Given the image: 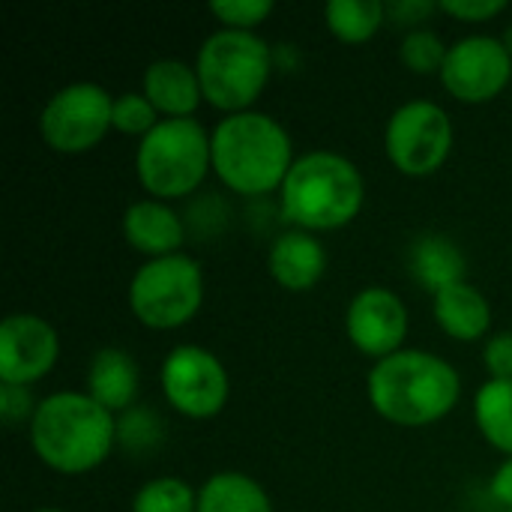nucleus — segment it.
I'll use <instances>...</instances> for the list:
<instances>
[{"instance_id": "nucleus-30", "label": "nucleus", "mask_w": 512, "mask_h": 512, "mask_svg": "<svg viewBox=\"0 0 512 512\" xmlns=\"http://www.w3.org/2000/svg\"><path fill=\"white\" fill-rule=\"evenodd\" d=\"M438 9V3H426V0H399L393 6H387V12H393L396 21H408V24H420L426 15H432Z\"/></svg>"}, {"instance_id": "nucleus-7", "label": "nucleus", "mask_w": 512, "mask_h": 512, "mask_svg": "<svg viewBox=\"0 0 512 512\" xmlns=\"http://www.w3.org/2000/svg\"><path fill=\"white\" fill-rule=\"evenodd\" d=\"M204 303V273L189 255H165L141 264L129 282V309L150 330L189 324Z\"/></svg>"}, {"instance_id": "nucleus-26", "label": "nucleus", "mask_w": 512, "mask_h": 512, "mask_svg": "<svg viewBox=\"0 0 512 512\" xmlns=\"http://www.w3.org/2000/svg\"><path fill=\"white\" fill-rule=\"evenodd\" d=\"M213 18H219L228 30H255L276 9L273 0H216L207 6Z\"/></svg>"}, {"instance_id": "nucleus-9", "label": "nucleus", "mask_w": 512, "mask_h": 512, "mask_svg": "<svg viewBox=\"0 0 512 512\" xmlns=\"http://www.w3.org/2000/svg\"><path fill=\"white\" fill-rule=\"evenodd\" d=\"M114 117V96L93 84L75 81L60 87L39 111V135L48 150L63 156H78L93 150L111 126Z\"/></svg>"}, {"instance_id": "nucleus-17", "label": "nucleus", "mask_w": 512, "mask_h": 512, "mask_svg": "<svg viewBox=\"0 0 512 512\" xmlns=\"http://www.w3.org/2000/svg\"><path fill=\"white\" fill-rule=\"evenodd\" d=\"M138 387H141V375L132 354L120 348H102L93 354L87 366V396L96 399L102 408H108L111 414L132 411L138 399Z\"/></svg>"}, {"instance_id": "nucleus-22", "label": "nucleus", "mask_w": 512, "mask_h": 512, "mask_svg": "<svg viewBox=\"0 0 512 512\" xmlns=\"http://www.w3.org/2000/svg\"><path fill=\"white\" fill-rule=\"evenodd\" d=\"M387 6L381 0H330L324 6L327 30L348 45L369 42L384 24Z\"/></svg>"}, {"instance_id": "nucleus-5", "label": "nucleus", "mask_w": 512, "mask_h": 512, "mask_svg": "<svg viewBox=\"0 0 512 512\" xmlns=\"http://www.w3.org/2000/svg\"><path fill=\"white\" fill-rule=\"evenodd\" d=\"M273 48L255 30H216L195 57L204 102L225 114L252 111L273 72Z\"/></svg>"}, {"instance_id": "nucleus-28", "label": "nucleus", "mask_w": 512, "mask_h": 512, "mask_svg": "<svg viewBox=\"0 0 512 512\" xmlns=\"http://www.w3.org/2000/svg\"><path fill=\"white\" fill-rule=\"evenodd\" d=\"M483 363L495 381H512V330H501L486 342Z\"/></svg>"}, {"instance_id": "nucleus-10", "label": "nucleus", "mask_w": 512, "mask_h": 512, "mask_svg": "<svg viewBox=\"0 0 512 512\" xmlns=\"http://www.w3.org/2000/svg\"><path fill=\"white\" fill-rule=\"evenodd\" d=\"M165 402L189 420H210L222 414L231 381L222 360L201 345H177L165 354L159 369Z\"/></svg>"}, {"instance_id": "nucleus-2", "label": "nucleus", "mask_w": 512, "mask_h": 512, "mask_svg": "<svg viewBox=\"0 0 512 512\" xmlns=\"http://www.w3.org/2000/svg\"><path fill=\"white\" fill-rule=\"evenodd\" d=\"M117 444V417L87 393L60 390L45 396L30 420L36 459L66 477L99 468Z\"/></svg>"}, {"instance_id": "nucleus-4", "label": "nucleus", "mask_w": 512, "mask_h": 512, "mask_svg": "<svg viewBox=\"0 0 512 512\" xmlns=\"http://www.w3.org/2000/svg\"><path fill=\"white\" fill-rule=\"evenodd\" d=\"M366 201V180L360 168L333 150H312L294 159L279 204L291 225L300 231H336L351 225Z\"/></svg>"}, {"instance_id": "nucleus-11", "label": "nucleus", "mask_w": 512, "mask_h": 512, "mask_svg": "<svg viewBox=\"0 0 512 512\" xmlns=\"http://www.w3.org/2000/svg\"><path fill=\"white\" fill-rule=\"evenodd\" d=\"M438 78L444 90L465 105L492 102L512 84L510 48L498 36H465L450 45Z\"/></svg>"}, {"instance_id": "nucleus-29", "label": "nucleus", "mask_w": 512, "mask_h": 512, "mask_svg": "<svg viewBox=\"0 0 512 512\" xmlns=\"http://www.w3.org/2000/svg\"><path fill=\"white\" fill-rule=\"evenodd\" d=\"M39 402L30 399L27 387H9V384H0V414L6 423H18V420H33V411H36Z\"/></svg>"}, {"instance_id": "nucleus-1", "label": "nucleus", "mask_w": 512, "mask_h": 512, "mask_svg": "<svg viewBox=\"0 0 512 512\" xmlns=\"http://www.w3.org/2000/svg\"><path fill=\"white\" fill-rule=\"evenodd\" d=\"M366 393L378 417L393 426L420 429L444 420L456 408L462 378L444 357L420 348H402L372 366Z\"/></svg>"}, {"instance_id": "nucleus-33", "label": "nucleus", "mask_w": 512, "mask_h": 512, "mask_svg": "<svg viewBox=\"0 0 512 512\" xmlns=\"http://www.w3.org/2000/svg\"><path fill=\"white\" fill-rule=\"evenodd\" d=\"M36 512H63V510H57V507H42V510H36Z\"/></svg>"}, {"instance_id": "nucleus-15", "label": "nucleus", "mask_w": 512, "mask_h": 512, "mask_svg": "<svg viewBox=\"0 0 512 512\" xmlns=\"http://www.w3.org/2000/svg\"><path fill=\"white\" fill-rule=\"evenodd\" d=\"M141 93L150 99V105L159 111L162 120H183L192 117L198 111V105L204 102L201 93V81L195 66L177 60V57H162L153 60L144 69L141 78Z\"/></svg>"}, {"instance_id": "nucleus-27", "label": "nucleus", "mask_w": 512, "mask_h": 512, "mask_svg": "<svg viewBox=\"0 0 512 512\" xmlns=\"http://www.w3.org/2000/svg\"><path fill=\"white\" fill-rule=\"evenodd\" d=\"M438 9L456 21L483 24V21H492L495 15H501L507 9V3L504 0H441Z\"/></svg>"}, {"instance_id": "nucleus-24", "label": "nucleus", "mask_w": 512, "mask_h": 512, "mask_svg": "<svg viewBox=\"0 0 512 512\" xmlns=\"http://www.w3.org/2000/svg\"><path fill=\"white\" fill-rule=\"evenodd\" d=\"M447 51H450V45H444V39L435 30L414 27L399 45V60L414 75H432V72L441 75Z\"/></svg>"}, {"instance_id": "nucleus-14", "label": "nucleus", "mask_w": 512, "mask_h": 512, "mask_svg": "<svg viewBox=\"0 0 512 512\" xmlns=\"http://www.w3.org/2000/svg\"><path fill=\"white\" fill-rule=\"evenodd\" d=\"M267 270L273 282L291 294L312 291L327 270V249L309 231H285L273 240L267 252Z\"/></svg>"}, {"instance_id": "nucleus-6", "label": "nucleus", "mask_w": 512, "mask_h": 512, "mask_svg": "<svg viewBox=\"0 0 512 512\" xmlns=\"http://www.w3.org/2000/svg\"><path fill=\"white\" fill-rule=\"evenodd\" d=\"M207 171H213L210 135L192 120H159L153 132L138 141L135 177L156 201H174L195 192Z\"/></svg>"}, {"instance_id": "nucleus-3", "label": "nucleus", "mask_w": 512, "mask_h": 512, "mask_svg": "<svg viewBox=\"0 0 512 512\" xmlns=\"http://www.w3.org/2000/svg\"><path fill=\"white\" fill-rule=\"evenodd\" d=\"M210 153L216 177L246 198L279 192L294 165L288 129L264 111L225 114L210 132Z\"/></svg>"}, {"instance_id": "nucleus-13", "label": "nucleus", "mask_w": 512, "mask_h": 512, "mask_svg": "<svg viewBox=\"0 0 512 512\" xmlns=\"http://www.w3.org/2000/svg\"><path fill=\"white\" fill-rule=\"evenodd\" d=\"M408 306L402 297L390 288L369 285L348 303L345 312V333L348 342L375 360H384L396 351H402V342L408 336Z\"/></svg>"}, {"instance_id": "nucleus-8", "label": "nucleus", "mask_w": 512, "mask_h": 512, "mask_svg": "<svg viewBox=\"0 0 512 512\" xmlns=\"http://www.w3.org/2000/svg\"><path fill=\"white\" fill-rule=\"evenodd\" d=\"M453 120L432 99L399 105L384 126V153L405 177H429L450 159Z\"/></svg>"}, {"instance_id": "nucleus-31", "label": "nucleus", "mask_w": 512, "mask_h": 512, "mask_svg": "<svg viewBox=\"0 0 512 512\" xmlns=\"http://www.w3.org/2000/svg\"><path fill=\"white\" fill-rule=\"evenodd\" d=\"M489 492L498 504H504V510H512V459H504L498 465V471L492 474Z\"/></svg>"}, {"instance_id": "nucleus-20", "label": "nucleus", "mask_w": 512, "mask_h": 512, "mask_svg": "<svg viewBox=\"0 0 512 512\" xmlns=\"http://www.w3.org/2000/svg\"><path fill=\"white\" fill-rule=\"evenodd\" d=\"M198 512H273L270 495L258 480L240 471H222L198 489Z\"/></svg>"}, {"instance_id": "nucleus-25", "label": "nucleus", "mask_w": 512, "mask_h": 512, "mask_svg": "<svg viewBox=\"0 0 512 512\" xmlns=\"http://www.w3.org/2000/svg\"><path fill=\"white\" fill-rule=\"evenodd\" d=\"M111 126L123 135L144 138L147 132H153L159 126V111L150 105V99L144 93H123V96H114Z\"/></svg>"}, {"instance_id": "nucleus-32", "label": "nucleus", "mask_w": 512, "mask_h": 512, "mask_svg": "<svg viewBox=\"0 0 512 512\" xmlns=\"http://www.w3.org/2000/svg\"><path fill=\"white\" fill-rule=\"evenodd\" d=\"M501 39H504V45L510 48V54H512V27H510V30H507V33H504V36H501Z\"/></svg>"}, {"instance_id": "nucleus-19", "label": "nucleus", "mask_w": 512, "mask_h": 512, "mask_svg": "<svg viewBox=\"0 0 512 512\" xmlns=\"http://www.w3.org/2000/svg\"><path fill=\"white\" fill-rule=\"evenodd\" d=\"M411 270H414L417 282L426 291L438 294L441 288H450L456 282H465L468 264H465L462 249L450 237H444V234H426L411 249Z\"/></svg>"}, {"instance_id": "nucleus-16", "label": "nucleus", "mask_w": 512, "mask_h": 512, "mask_svg": "<svg viewBox=\"0 0 512 512\" xmlns=\"http://www.w3.org/2000/svg\"><path fill=\"white\" fill-rule=\"evenodd\" d=\"M123 237L135 252L153 261V258L177 255L186 240V228L165 201L141 198L129 204L123 213Z\"/></svg>"}, {"instance_id": "nucleus-34", "label": "nucleus", "mask_w": 512, "mask_h": 512, "mask_svg": "<svg viewBox=\"0 0 512 512\" xmlns=\"http://www.w3.org/2000/svg\"><path fill=\"white\" fill-rule=\"evenodd\" d=\"M504 512H512V510H504Z\"/></svg>"}, {"instance_id": "nucleus-23", "label": "nucleus", "mask_w": 512, "mask_h": 512, "mask_svg": "<svg viewBox=\"0 0 512 512\" xmlns=\"http://www.w3.org/2000/svg\"><path fill=\"white\" fill-rule=\"evenodd\" d=\"M132 512H198V492L180 477H156L135 492Z\"/></svg>"}, {"instance_id": "nucleus-18", "label": "nucleus", "mask_w": 512, "mask_h": 512, "mask_svg": "<svg viewBox=\"0 0 512 512\" xmlns=\"http://www.w3.org/2000/svg\"><path fill=\"white\" fill-rule=\"evenodd\" d=\"M432 315L456 342H477L492 327V306L471 282H456L432 294Z\"/></svg>"}, {"instance_id": "nucleus-21", "label": "nucleus", "mask_w": 512, "mask_h": 512, "mask_svg": "<svg viewBox=\"0 0 512 512\" xmlns=\"http://www.w3.org/2000/svg\"><path fill=\"white\" fill-rule=\"evenodd\" d=\"M474 423L480 435L512 459V381L489 378L474 396Z\"/></svg>"}, {"instance_id": "nucleus-12", "label": "nucleus", "mask_w": 512, "mask_h": 512, "mask_svg": "<svg viewBox=\"0 0 512 512\" xmlns=\"http://www.w3.org/2000/svg\"><path fill=\"white\" fill-rule=\"evenodd\" d=\"M60 357L57 330L30 312L6 315L0 324V381L9 387H30L42 381Z\"/></svg>"}]
</instances>
